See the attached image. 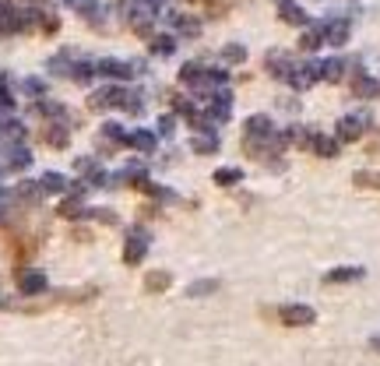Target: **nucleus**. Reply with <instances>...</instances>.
<instances>
[{
	"instance_id": "1",
	"label": "nucleus",
	"mask_w": 380,
	"mask_h": 366,
	"mask_svg": "<svg viewBox=\"0 0 380 366\" xmlns=\"http://www.w3.org/2000/svg\"><path fill=\"white\" fill-rule=\"evenodd\" d=\"M282 321L293 324V328H303V324H314V310L310 307H285L282 310Z\"/></svg>"
},
{
	"instance_id": "2",
	"label": "nucleus",
	"mask_w": 380,
	"mask_h": 366,
	"mask_svg": "<svg viewBox=\"0 0 380 366\" xmlns=\"http://www.w3.org/2000/svg\"><path fill=\"white\" fill-rule=\"evenodd\" d=\"M349 279H359V271H331L328 282H349Z\"/></svg>"
},
{
	"instance_id": "3",
	"label": "nucleus",
	"mask_w": 380,
	"mask_h": 366,
	"mask_svg": "<svg viewBox=\"0 0 380 366\" xmlns=\"http://www.w3.org/2000/svg\"><path fill=\"white\" fill-rule=\"evenodd\" d=\"M373 349H377V352H380V335H377V338H373Z\"/></svg>"
}]
</instances>
